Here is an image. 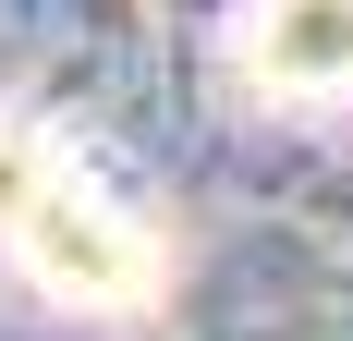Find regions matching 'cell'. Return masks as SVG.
<instances>
[{
	"instance_id": "obj_1",
	"label": "cell",
	"mask_w": 353,
	"mask_h": 341,
	"mask_svg": "<svg viewBox=\"0 0 353 341\" xmlns=\"http://www.w3.org/2000/svg\"><path fill=\"white\" fill-rule=\"evenodd\" d=\"M0 269L73 317H134L159 293V232L73 159L49 122L0 110Z\"/></svg>"
},
{
	"instance_id": "obj_2",
	"label": "cell",
	"mask_w": 353,
	"mask_h": 341,
	"mask_svg": "<svg viewBox=\"0 0 353 341\" xmlns=\"http://www.w3.org/2000/svg\"><path fill=\"white\" fill-rule=\"evenodd\" d=\"M244 73L268 98H353V0H256Z\"/></svg>"
}]
</instances>
